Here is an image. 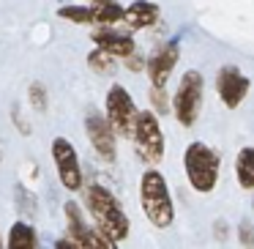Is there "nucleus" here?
<instances>
[{"mask_svg":"<svg viewBox=\"0 0 254 249\" xmlns=\"http://www.w3.org/2000/svg\"><path fill=\"white\" fill-rule=\"evenodd\" d=\"M85 200H88V211H90V216H93V225L99 227L115 247L121 241H126L128 233H131V222H128L121 200H118L107 186H101V183H90L88 192H85Z\"/></svg>","mask_w":254,"mask_h":249,"instance_id":"obj_1","label":"nucleus"},{"mask_svg":"<svg viewBox=\"0 0 254 249\" xmlns=\"http://www.w3.org/2000/svg\"><path fill=\"white\" fill-rule=\"evenodd\" d=\"M139 203H142V214L148 216V222L159 230H167L175 222V203H172L167 178L161 175L156 167L142 172L139 178Z\"/></svg>","mask_w":254,"mask_h":249,"instance_id":"obj_2","label":"nucleus"},{"mask_svg":"<svg viewBox=\"0 0 254 249\" xmlns=\"http://www.w3.org/2000/svg\"><path fill=\"white\" fill-rule=\"evenodd\" d=\"M183 170H186L189 186L197 194H210L221 175V156L202 140H194L183 151Z\"/></svg>","mask_w":254,"mask_h":249,"instance_id":"obj_3","label":"nucleus"},{"mask_svg":"<svg viewBox=\"0 0 254 249\" xmlns=\"http://www.w3.org/2000/svg\"><path fill=\"white\" fill-rule=\"evenodd\" d=\"M202 96H205V80L197 69H189L183 72L181 83L175 88L172 96V112H175L178 123L186 129H191L197 123L199 112H202Z\"/></svg>","mask_w":254,"mask_h":249,"instance_id":"obj_4","label":"nucleus"},{"mask_svg":"<svg viewBox=\"0 0 254 249\" xmlns=\"http://www.w3.org/2000/svg\"><path fill=\"white\" fill-rule=\"evenodd\" d=\"M131 140H134V148H137V156L145 165H161L167 145H164V132H161V121L156 110H139Z\"/></svg>","mask_w":254,"mask_h":249,"instance_id":"obj_5","label":"nucleus"},{"mask_svg":"<svg viewBox=\"0 0 254 249\" xmlns=\"http://www.w3.org/2000/svg\"><path fill=\"white\" fill-rule=\"evenodd\" d=\"M107 118H110L112 129L118 132V137H126L131 140L134 137V123H137V104H134L131 93H128L123 85H112L110 90H107Z\"/></svg>","mask_w":254,"mask_h":249,"instance_id":"obj_6","label":"nucleus"},{"mask_svg":"<svg viewBox=\"0 0 254 249\" xmlns=\"http://www.w3.org/2000/svg\"><path fill=\"white\" fill-rule=\"evenodd\" d=\"M85 134H88L93 151L99 154V159L110 162V165L118 159V132L112 129V123L107 115L90 110L88 118H85Z\"/></svg>","mask_w":254,"mask_h":249,"instance_id":"obj_7","label":"nucleus"},{"mask_svg":"<svg viewBox=\"0 0 254 249\" xmlns=\"http://www.w3.org/2000/svg\"><path fill=\"white\" fill-rule=\"evenodd\" d=\"M252 90V80L241 72L238 66H221L216 72V96L221 99V104L227 110H238L243 104V99Z\"/></svg>","mask_w":254,"mask_h":249,"instance_id":"obj_8","label":"nucleus"},{"mask_svg":"<svg viewBox=\"0 0 254 249\" xmlns=\"http://www.w3.org/2000/svg\"><path fill=\"white\" fill-rule=\"evenodd\" d=\"M52 162L61 183L68 192H79L82 189V167H79V156L74 151V145L66 137H55L52 140Z\"/></svg>","mask_w":254,"mask_h":249,"instance_id":"obj_9","label":"nucleus"},{"mask_svg":"<svg viewBox=\"0 0 254 249\" xmlns=\"http://www.w3.org/2000/svg\"><path fill=\"white\" fill-rule=\"evenodd\" d=\"M66 222H68V236L77 241V247H96V249H112L115 247L96 225L88 227L82 211H79V205L74 203V200L66 203Z\"/></svg>","mask_w":254,"mask_h":249,"instance_id":"obj_10","label":"nucleus"},{"mask_svg":"<svg viewBox=\"0 0 254 249\" xmlns=\"http://www.w3.org/2000/svg\"><path fill=\"white\" fill-rule=\"evenodd\" d=\"M178 58H181V44H178V39H172V41H167L164 47H159V50L148 58V66H145L150 85H161V88H164L167 80L172 77V72H175V66H178Z\"/></svg>","mask_w":254,"mask_h":249,"instance_id":"obj_11","label":"nucleus"},{"mask_svg":"<svg viewBox=\"0 0 254 249\" xmlns=\"http://www.w3.org/2000/svg\"><path fill=\"white\" fill-rule=\"evenodd\" d=\"M90 39H93L96 47L112 52V55L121 58V61L137 50V41H134L128 33H118V30H110V28H99L96 33H90Z\"/></svg>","mask_w":254,"mask_h":249,"instance_id":"obj_12","label":"nucleus"},{"mask_svg":"<svg viewBox=\"0 0 254 249\" xmlns=\"http://www.w3.org/2000/svg\"><path fill=\"white\" fill-rule=\"evenodd\" d=\"M123 22L134 30L150 28V25L159 22V6L150 3V0H134L131 6L126 8V14H123Z\"/></svg>","mask_w":254,"mask_h":249,"instance_id":"obj_13","label":"nucleus"},{"mask_svg":"<svg viewBox=\"0 0 254 249\" xmlns=\"http://www.w3.org/2000/svg\"><path fill=\"white\" fill-rule=\"evenodd\" d=\"M235 178H238V183H241V189L254 192V145H246V148L238 151V156H235Z\"/></svg>","mask_w":254,"mask_h":249,"instance_id":"obj_14","label":"nucleus"},{"mask_svg":"<svg viewBox=\"0 0 254 249\" xmlns=\"http://www.w3.org/2000/svg\"><path fill=\"white\" fill-rule=\"evenodd\" d=\"M8 249H36L39 247V238H36V230L25 222H17L8 233V241H6Z\"/></svg>","mask_w":254,"mask_h":249,"instance_id":"obj_15","label":"nucleus"},{"mask_svg":"<svg viewBox=\"0 0 254 249\" xmlns=\"http://www.w3.org/2000/svg\"><path fill=\"white\" fill-rule=\"evenodd\" d=\"M96 11V22L99 25H115L123 19V14H126V8L121 6V3H115V0H107V3H99V6H93Z\"/></svg>","mask_w":254,"mask_h":249,"instance_id":"obj_16","label":"nucleus"},{"mask_svg":"<svg viewBox=\"0 0 254 249\" xmlns=\"http://www.w3.org/2000/svg\"><path fill=\"white\" fill-rule=\"evenodd\" d=\"M115 63H118V58L112 55V52L101 50V47H96V50L88 55V66L93 69L96 74H112L115 72Z\"/></svg>","mask_w":254,"mask_h":249,"instance_id":"obj_17","label":"nucleus"},{"mask_svg":"<svg viewBox=\"0 0 254 249\" xmlns=\"http://www.w3.org/2000/svg\"><path fill=\"white\" fill-rule=\"evenodd\" d=\"M58 17L71 19V22H79V25L96 22V11H93L90 6H63L61 11H58Z\"/></svg>","mask_w":254,"mask_h":249,"instance_id":"obj_18","label":"nucleus"},{"mask_svg":"<svg viewBox=\"0 0 254 249\" xmlns=\"http://www.w3.org/2000/svg\"><path fill=\"white\" fill-rule=\"evenodd\" d=\"M150 110H156L159 115H167L172 110V99L167 96V85H150Z\"/></svg>","mask_w":254,"mask_h":249,"instance_id":"obj_19","label":"nucleus"},{"mask_svg":"<svg viewBox=\"0 0 254 249\" xmlns=\"http://www.w3.org/2000/svg\"><path fill=\"white\" fill-rule=\"evenodd\" d=\"M30 104H33L39 112L47 110V90H44V85H41V83L30 85Z\"/></svg>","mask_w":254,"mask_h":249,"instance_id":"obj_20","label":"nucleus"},{"mask_svg":"<svg viewBox=\"0 0 254 249\" xmlns=\"http://www.w3.org/2000/svg\"><path fill=\"white\" fill-rule=\"evenodd\" d=\"M238 241H241V247H254V222L252 219H243L238 225Z\"/></svg>","mask_w":254,"mask_h":249,"instance_id":"obj_21","label":"nucleus"},{"mask_svg":"<svg viewBox=\"0 0 254 249\" xmlns=\"http://www.w3.org/2000/svg\"><path fill=\"white\" fill-rule=\"evenodd\" d=\"M123 63H126V69H131V72H142V69L148 66V61H145V58L139 55L137 50H134L131 55H126V58H123Z\"/></svg>","mask_w":254,"mask_h":249,"instance_id":"obj_22","label":"nucleus"},{"mask_svg":"<svg viewBox=\"0 0 254 249\" xmlns=\"http://www.w3.org/2000/svg\"><path fill=\"white\" fill-rule=\"evenodd\" d=\"M14 123H17V129H19V132L30 134V126H28V123L22 121V118H19V112H17V110H14Z\"/></svg>","mask_w":254,"mask_h":249,"instance_id":"obj_23","label":"nucleus"},{"mask_svg":"<svg viewBox=\"0 0 254 249\" xmlns=\"http://www.w3.org/2000/svg\"><path fill=\"white\" fill-rule=\"evenodd\" d=\"M227 225H224V222H216V238H219V241H224V238H227Z\"/></svg>","mask_w":254,"mask_h":249,"instance_id":"obj_24","label":"nucleus"},{"mask_svg":"<svg viewBox=\"0 0 254 249\" xmlns=\"http://www.w3.org/2000/svg\"><path fill=\"white\" fill-rule=\"evenodd\" d=\"M90 3H96V6H99V3H107V0H90Z\"/></svg>","mask_w":254,"mask_h":249,"instance_id":"obj_25","label":"nucleus"},{"mask_svg":"<svg viewBox=\"0 0 254 249\" xmlns=\"http://www.w3.org/2000/svg\"><path fill=\"white\" fill-rule=\"evenodd\" d=\"M0 247H3V238H0Z\"/></svg>","mask_w":254,"mask_h":249,"instance_id":"obj_26","label":"nucleus"}]
</instances>
